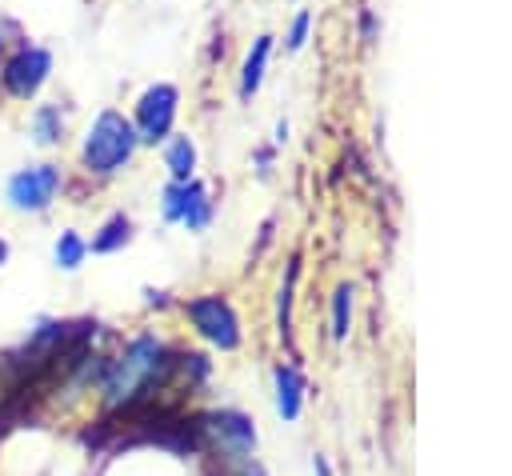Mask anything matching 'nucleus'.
I'll return each mask as SVG.
<instances>
[{"instance_id":"nucleus-1","label":"nucleus","mask_w":512,"mask_h":476,"mask_svg":"<svg viewBox=\"0 0 512 476\" xmlns=\"http://www.w3.org/2000/svg\"><path fill=\"white\" fill-rule=\"evenodd\" d=\"M180 372V352H172L160 336L140 332L132 336L116 356L104 360V372L96 380L104 412H136L156 400L160 388Z\"/></svg>"},{"instance_id":"nucleus-2","label":"nucleus","mask_w":512,"mask_h":476,"mask_svg":"<svg viewBox=\"0 0 512 476\" xmlns=\"http://www.w3.org/2000/svg\"><path fill=\"white\" fill-rule=\"evenodd\" d=\"M136 144L140 140H136L132 120L116 108H104V112H96V120L88 124V132L80 140V168L88 176H116L132 160Z\"/></svg>"},{"instance_id":"nucleus-3","label":"nucleus","mask_w":512,"mask_h":476,"mask_svg":"<svg viewBox=\"0 0 512 476\" xmlns=\"http://www.w3.org/2000/svg\"><path fill=\"white\" fill-rule=\"evenodd\" d=\"M196 432L212 452H220V460L228 468H240L244 476H260V468H256V428L244 412H236V408L204 412L196 420Z\"/></svg>"},{"instance_id":"nucleus-4","label":"nucleus","mask_w":512,"mask_h":476,"mask_svg":"<svg viewBox=\"0 0 512 476\" xmlns=\"http://www.w3.org/2000/svg\"><path fill=\"white\" fill-rule=\"evenodd\" d=\"M184 320H188L192 332H196L200 340H208L212 348H220V352L240 348V316H236V308H232L228 296H220V292H200V296L184 300Z\"/></svg>"},{"instance_id":"nucleus-5","label":"nucleus","mask_w":512,"mask_h":476,"mask_svg":"<svg viewBox=\"0 0 512 476\" xmlns=\"http://www.w3.org/2000/svg\"><path fill=\"white\" fill-rule=\"evenodd\" d=\"M60 188H64L60 164H28V168H20V172L8 176L4 200L16 212H48L52 200L60 196Z\"/></svg>"},{"instance_id":"nucleus-6","label":"nucleus","mask_w":512,"mask_h":476,"mask_svg":"<svg viewBox=\"0 0 512 476\" xmlns=\"http://www.w3.org/2000/svg\"><path fill=\"white\" fill-rule=\"evenodd\" d=\"M176 108H180V92L172 84H148L136 100V112H132V128H136V140L140 144H160L172 136V124H176Z\"/></svg>"},{"instance_id":"nucleus-7","label":"nucleus","mask_w":512,"mask_h":476,"mask_svg":"<svg viewBox=\"0 0 512 476\" xmlns=\"http://www.w3.org/2000/svg\"><path fill=\"white\" fill-rule=\"evenodd\" d=\"M52 76V52L40 44H20L4 64H0V88L16 100H32L44 80Z\"/></svg>"},{"instance_id":"nucleus-8","label":"nucleus","mask_w":512,"mask_h":476,"mask_svg":"<svg viewBox=\"0 0 512 476\" xmlns=\"http://www.w3.org/2000/svg\"><path fill=\"white\" fill-rule=\"evenodd\" d=\"M160 212L168 224H184L188 232H200L212 224V200H208V188L192 176V180H172L164 188V200H160Z\"/></svg>"},{"instance_id":"nucleus-9","label":"nucleus","mask_w":512,"mask_h":476,"mask_svg":"<svg viewBox=\"0 0 512 476\" xmlns=\"http://www.w3.org/2000/svg\"><path fill=\"white\" fill-rule=\"evenodd\" d=\"M304 376H300V368H292V364H276L272 368V400H276V416L280 420H300V412H304Z\"/></svg>"},{"instance_id":"nucleus-10","label":"nucleus","mask_w":512,"mask_h":476,"mask_svg":"<svg viewBox=\"0 0 512 476\" xmlns=\"http://www.w3.org/2000/svg\"><path fill=\"white\" fill-rule=\"evenodd\" d=\"M28 132H32V140L44 144V148L60 144V140H64V112H60L56 104H36L32 116H28Z\"/></svg>"},{"instance_id":"nucleus-11","label":"nucleus","mask_w":512,"mask_h":476,"mask_svg":"<svg viewBox=\"0 0 512 476\" xmlns=\"http://www.w3.org/2000/svg\"><path fill=\"white\" fill-rule=\"evenodd\" d=\"M268 52H272V36H256L252 48H248V56H244V68H240V96H252L264 84Z\"/></svg>"},{"instance_id":"nucleus-12","label":"nucleus","mask_w":512,"mask_h":476,"mask_svg":"<svg viewBox=\"0 0 512 476\" xmlns=\"http://www.w3.org/2000/svg\"><path fill=\"white\" fill-rule=\"evenodd\" d=\"M128 240H132V220H128L124 212H112V216H108V220L96 228V236H92L88 252H100V256H108V252H120Z\"/></svg>"},{"instance_id":"nucleus-13","label":"nucleus","mask_w":512,"mask_h":476,"mask_svg":"<svg viewBox=\"0 0 512 476\" xmlns=\"http://www.w3.org/2000/svg\"><path fill=\"white\" fill-rule=\"evenodd\" d=\"M164 164H168V172H172L176 184L180 180H192L196 176V144L188 136H172L164 144Z\"/></svg>"},{"instance_id":"nucleus-14","label":"nucleus","mask_w":512,"mask_h":476,"mask_svg":"<svg viewBox=\"0 0 512 476\" xmlns=\"http://www.w3.org/2000/svg\"><path fill=\"white\" fill-rule=\"evenodd\" d=\"M52 260H56V268H64V272H76V268L88 260V240H84L80 232L64 228V232L56 236V244H52Z\"/></svg>"},{"instance_id":"nucleus-15","label":"nucleus","mask_w":512,"mask_h":476,"mask_svg":"<svg viewBox=\"0 0 512 476\" xmlns=\"http://www.w3.org/2000/svg\"><path fill=\"white\" fill-rule=\"evenodd\" d=\"M296 276H300V260L292 256L288 260V276L280 284V304H276V328H280L284 340L292 336V288H296Z\"/></svg>"},{"instance_id":"nucleus-16","label":"nucleus","mask_w":512,"mask_h":476,"mask_svg":"<svg viewBox=\"0 0 512 476\" xmlns=\"http://www.w3.org/2000/svg\"><path fill=\"white\" fill-rule=\"evenodd\" d=\"M352 328V284H336L332 292V340H348Z\"/></svg>"},{"instance_id":"nucleus-17","label":"nucleus","mask_w":512,"mask_h":476,"mask_svg":"<svg viewBox=\"0 0 512 476\" xmlns=\"http://www.w3.org/2000/svg\"><path fill=\"white\" fill-rule=\"evenodd\" d=\"M308 28H312V12H308V8H300V12L292 16V28H288V48H292V52H300V48H304Z\"/></svg>"},{"instance_id":"nucleus-18","label":"nucleus","mask_w":512,"mask_h":476,"mask_svg":"<svg viewBox=\"0 0 512 476\" xmlns=\"http://www.w3.org/2000/svg\"><path fill=\"white\" fill-rule=\"evenodd\" d=\"M360 28H364V40H376V20H372V12H368V8L360 12Z\"/></svg>"},{"instance_id":"nucleus-19","label":"nucleus","mask_w":512,"mask_h":476,"mask_svg":"<svg viewBox=\"0 0 512 476\" xmlns=\"http://www.w3.org/2000/svg\"><path fill=\"white\" fill-rule=\"evenodd\" d=\"M312 472H316V476H332V468H328L324 456H312Z\"/></svg>"},{"instance_id":"nucleus-20","label":"nucleus","mask_w":512,"mask_h":476,"mask_svg":"<svg viewBox=\"0 0 512 476\" xmlns=\"http://www.w3.org/2000/svg\"><path fill=\"white\" fill-rule=\"evenodd\" d=\"M284 140H288V124L280 120V124H276V144H284Z\"/></svg>"},{"instance_id":"nucleus-21","label":"nucleus","mask_w":512,"mask_h":476,"mask_svg":"<svg viewBox=\"0 0 512 476\" xmlns=\"http://www.w3.org/2000/svg\"><path fill=\"white\" fill-rule=\"evenodd\" d=\"M4 260H8V240L0 236V268H4Z\"/></svg>"},{"instance_id":"nucleus-22","label":"nucleus","mask_w":512,"mask_h":476,"mask_svg":"<svg viewBox=\"0 0 512 476\" xmlns=\"http://www.w3.org/2000/svg\"><path fill=\"white\" fill-rule=\"evenodd\" d=\"M4 44H8V40H4V28H0V52H4Z\"/></svg>"}]
</instances>
